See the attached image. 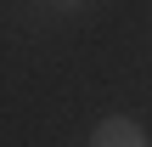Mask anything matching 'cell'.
<instances>
[{"mask_svg":"<svg viewBox=\"0 0 152 147\" xmlns=\"http://www.w3.org/2000/svg\"><path fill=\"white\" fill-rule=\"evenodd\" d=\"M51 6H56V17H73V11H90L96 0H51Z\"/></svg>","mask_w":152,"mask_h":147,"instance_id":"cell-2","label":"cell"},{"mask_svg":"<svg viewBox=\"0 0 152 147\" xmlns=\"http://www.w3.org/2000/svg\"><path fill=\"white\" fill-rule=\"evenodd\" d=\"M90 147H152V142H147V130H141L135 119H118V113H113V119H102V125L90 130Z\"/></svg>","mask_w":152,"mask_h":147,"instance_id":"cell-1","label":"cell"}]
</instances>
